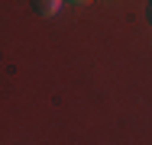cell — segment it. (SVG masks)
Instances as JSON below:
<instances>
[{
    "mask_svg": "<svg viewBox=\"0 0 152 145\" xmlns=\"http://www.w3.org/2000/svg\"><path fill=\"white\" fill-rule=\"evenodd\" d=\"M65 3H81V7H84V3H91V0H65Z\"/></svg>",
    "mask_w": 152,
    "mask_h": 145,
    "instance_id": "obj_2",
    "label": "cell"
},
{
    "mask_svg": "<svg viewBox=\"0 0 152 145\" xmlns=\"http://www.w3.org/2000/svg\"><path fill=\"white\" fill-rule=\"evenodd\" d=\"M32 3H36V13L39 16H55L65 0H32Z\"/></svg>",
    "mask_w": 152,
    "mask_h": 145,
    "instance_id": "obj_1",
    "label": "cell"
},
{
    "mask_svg": "<svg viewBox=\"0 0 152 145\" xmlns=\"http://www.w3.org/2000/svg\"><path fill=\"white\" fill-rule=\"evenodd\" d=\"M149 23H152V7H149Z\"/></svg>",
    "mask_w": 152,
    "mask_h": 145,
    "instance_id": "obj_3",
    "label": "cell"
}]
</instances>
